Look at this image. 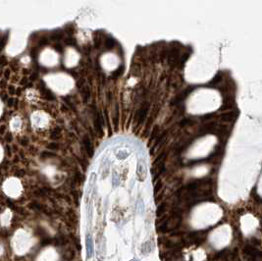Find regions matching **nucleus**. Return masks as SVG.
I'll return each instance as SVG.
<instances>
[{
  "label": "nucleus",
  "mask_w": 262,
  "mask_h": 261,
  "mask_svg": "<svg viewBox=\"0 0 262 261\" xmlns=\"http://www.w3.org/2000/svg\"><path fill=\"white\" fill-rule=\"evenodd\" d=\"M1 110H2V104L1 102H0V115H1Z\"/></svg>",
  "instance_id": "f8f14e48"
},
{
  "label": "nucleus",
  "mask_w": 262,
  "mask_h": 261,
  "mask_svg": "<svg viewBox=\"0 0 262 261\" xmlns=\"http://www.w3.org/2000/svg\"><path fill=\"white\" fill-rule=\"evenodd\" d=\"M57 60H58V56L54 51L50 50V49H46L41 53L40 61L42 64L47 65V66H52V65L56 64Z\"/></svg>",
  "instance_id": "7ed1b4c3"
},
{
  "label": "nucleus",
  "mask_w": 262,
  "mask_h": 261,
  "mask_svg": "<svg viewBox=\"0 0 262 261\" xmlns=\"http://www.w3.org/2000/svg\"><path fill=\"white\" fill-rule=\"evenodd\" d=\"M153 249V244L151 241H146V243H144V244H142L141 247V252L142 254H149L150 252L152 251Z\"/></svg>",
  "instance_id": "6e6552de"
},
{
  "label": "nucleus",
  "mask_w": 262,
  "mask_h": 261,
  "mask_svg": "<svg viewBox=\"0 0 262 261\" xmlns=\"http://www.w3.org/2000/svg\"><path fill=\"white\" fill-rule=\"evenodd\" d=\"M20 120H19L18 118H14V120L12 121V123H11V127H12L13 130H18L19 128H20Z\"/></svg>",
  "instance_id": "9d476101"
},
{
  "label": "nucleus",
  "mask_w": 262,
  "mask_h": 261,
  "mask_svg": "<svg viewBox=\"0 0 262 261\" xmlns=\"http://www.w3.org/2000/svg\"><path fill=\"white\" fill-rule=\"evenodd\" d=\"M2 154H3V152H2V148H1V146H0V160H1V158H2Z\"/></svg>",
  "instance_id": "9b49d317"
},
{
  "label": "nucleus",
  "mask_w": 262,
  "mask_h": 261,
  "mask_svg": "<svg viewBox=\"0 0 262 261\" xmlns=\"http://www.w3.org/2000/svg\"><path fill=\"white\" fill-rule=\"evenodd\" d=\"M182 221V216H181L180 212H176L172 214L170 217L165 219L163 222H161L160 226L157 227V231L160 233H166L175 230L176 228L179 227Z\"/></svg>",
  "instance_id": "f03ea898"
},
{
  "label": "nucleus",
  "mask_w": 262,
  "mask_h": 261,
  "mask_svg": "<svg viewBox=\"0 0 262 261\" xmlns=\"http://www.w3.org/2000/svg\"><path fill=\"white\" fill-rule=\"evenodd\" d=\"M242 250H244V253L248 257V258H255V257H257V256L262 255L261 251L258 250V249L252 244L245 245V247H244Z\"/></svg>",
  "instance_id": "39448f33"
},
{
  "label": "nucleus",
  "mask_w": 262,
  "mask_h": 261,
  "mask_svg": "<svg viewBox=\"0 0 262 261\" xmlns=\"http://www.w3.org/2000/svg\"><path fill=\"white\" fill-rule=\"evenodd\" d=\"M86 249H87V258H91L92 253H93V243H92V237L90 235L87 236L86 240Z\"/></svg>",
  "instance_id": "0eeeda50"
},
{
  "label": "nucleus",
  "mask_w": 262,
  "mask_h": 261,
  "mask_svg": "<svg viewBox=\"0 0 262 261\" xmlns=\"http://www.w3.org/2000/svg\"><path fill=\"white\" fill-rule=\"evenodd\" d=\"M77 61H78V55H77V53L74 50H72V49H69L66 53V56H65V64H66L68 67H71L76 65Z\"/></svg>",
  "instance_id": "423d86ee"
},
{
  "label": "nucleus",
  "mask_w": 262,
  "mask_h": 261,
  "mask_svg": "<svg viewBox=\"0 0 262 261\" xmlns=\"http://www.w3.org/2000/svg\"><path fill=\"white\" fill-rule=\"evenodd\" d=\"M46 83L52 90L58 93H65L69 91L73 86V80L70 77L63 74L50 75L45 78Z\"/></svg>",
  "instance_id": "f257e3e1"
},
{
  "label": "nucleus",
  "mask_w": 262,
  "mask_h": 261,
  "mask_svg": "<svg viewBox=\"0 0 262 261\" xmlns=\"http://www.w3.org/2000/svg\"><path fill=\"white\" fill-rule=\"evenodd\" d=\"M32 121L36 127H43L47 124V116L42 112H36L32 116Z\"/></svg>",
  "instance_id": "20e7f679"
},
{
  "label": "nucleus",
  "mask_w": 262,
  "mask_h": 261,
  "mask_svg": "<svg viewBox=\"0 0 262 261\" xmlns=\"http://www.w3.org/2000/svg\"><path fill=\"white\" fill-rule=\"evenodd\" d=\"M166 211H167V204L162 203V204H160L158 206V208H157V216L162 217L163 215L166 213Z\"/></svg>",
  "instance_id": "1a4fd4ad"
},
{
  "label": "nucleus",
  "mask_w": 262,
  "mask_h": 261,
  "mask_svg": "<svg viewBox=\"0 0 262 261\" xmlns=\"http://www.w3.org/2000/svg\"><path fill=\"white\" fill-rule=\"evenodd\" d=\"M132 261H138V260H136V259H133Z\"/></svg>",
  "instance_id": "ddd939ff"
}]
</instances>
